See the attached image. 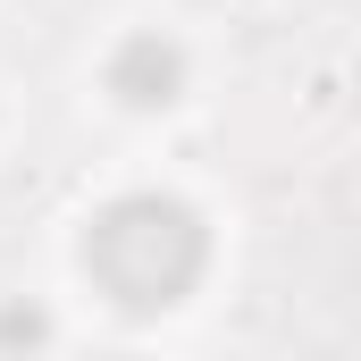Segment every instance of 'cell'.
<instances>
[{
    "label": "cell",
    "instance_id": "6da1fadb",
    "mask_svg": "<svg viewBox=\"0 0 361 361\" xmlns=\"http://www.w3.org/2000/svg\"><path fill=\"white\" fill-rule=\"evenodd\" d=\"M202 261H210V235H202V219L177 193H126L85 235V269L118 311H169V302H185Z\"/></svg>",
    "mask_w": 361,
    "mask_h": 361
},
{
    "label": "cell",
    "instance_id": "7a4b0ae2",
    "mask_svg": "<svg viewBox=\"0 0 361 361\" xmlns=\"http://www.w3.org/2000/svg\"><path fill=\"white\" fill-rule=\"evenodd\" d=\"M109 85L126 92V101H143V109H152V101H169V92H177V51L143 34V42H126V51H118Z\"/></svg>",
    "mask_w": 361,
    "mask_h": 361
}]
</instances>
